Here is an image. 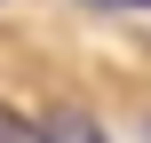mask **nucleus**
<instances>
[{"mask_svg": "<svg viewBox=\"0 0 151 143\" xmlns=\"http://www.w3.org/2000/svg\"><path fill=\"white\" fill-rule=\"evenodd\" d=\"M40 143H104V127H96L88 111H56V119L40 127Z\"/></svg>", "mask_w": 151, "mask_h": 143, "instance_id": "1", "label": "nucleus"}, {"mask_svg": "<svg viewBox=\"0 0 151 143\" xmlns=\"http://www.w3.org/2000/svg\"><path fill=\"white\" fill-rule=\"evenodd\" d=\"M0 143H40V127H32L24 111H8V103H0Z\"/></svg>", "mask_w": 151, "mask_h": 143, "instance_id": "2", "label": "nucleus"}, {"mask_svg": "<svg viewBox=\"0 0 151 143\" xmlns=\"http://www.w3.org/2000/svg\"><path fill=\"white\" fill-rule=\"evenodd\" d=\"M111 8H151V0H111Z\"/></svg>", "mask_w": 151, "mask_h": 143, "instance_id": "3", "label": "nucleus"}, {"mask_svg": "<svg viewBox=\"0 0 151 143\" xmlns=\"http://www.w3.org/2000/svg\"><path fill=\"white\" fill-rule=\"evenodd\" d=\"M143 143H151V127H143Z\"/></svg>", "mask_w": 151, "mask_h": 143, "instance_id": "4", "label": "nucleus"}]
</instances>
